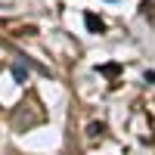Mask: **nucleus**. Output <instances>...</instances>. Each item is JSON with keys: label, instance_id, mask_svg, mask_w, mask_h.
Instances as JSON below:
<instances>
[{"label": "nucleus", "instance_id": "1", "mask_svg": "<svg viewBox=\"0 0 155 155\" xmlns=\"http://www.w3.org/2000/svg\"><path fill=\"white\" fill-rule=\"evenodd\" d=\"M84 22H87V31H93V34H102V31H106V22H102L99 16H93V12H87Z\"/></svg>", "mask_w": 155, "mask_h": 155}, {"label": "nucleus", "instance_id": "2", "mask_svg": "<svg viewBox=\"0 0 155 155\" xmlns=\"http://www.w3.org/2000/svg\"><path fill=\"white\" fill-rule=\"evenodd\" d=\"M12 78L22 84V81H25V68H22V65H12Z\"/></svg>", "mask_w": 155, "mask_h": 155}, {"label": "nucleus", "instance_id": "3", "mask_svg": "<svg viewBox=\"0 0 155 155\" xmlns=\"http://www.w3.org/2000/svg\"><path fill=\"white\" fill-rule=\"evenodd\" d=\"M102 130H106V124H90V134H93V137L102 134Z\"/></svg>", "mask_w": 155, "mask_h": 155}]
</instances>
